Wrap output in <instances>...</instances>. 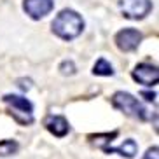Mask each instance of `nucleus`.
I'll return each instance as SVG.
<instances>
[{
	"mask_svg": "<svg viewBox=\"0 0 159 159\" xmlns=\"http://www.w3.org/2000/svg\"><path fill=\"white\" fill-rule=\"evenodd\" d=\"M82 30H84V21L72 9L61 11L52 21V33L63 40H72V39L79 37Z\"/></svg>",
	"mask_w": 159,
	"mask_h": 159,
	"instance_id": "nucleus-1",
	"label": "nucleus"
},
{
	"mask_svg": "<svg viewBox=\"0 0 159 159\" xmlns=\"http://www.w3.org/2000/svg\"><path fill=\"white\" fill-rule=\"evenodd\" d=\"M112 105L117 108V110H121L124 112L126 116L133 117V119H140V121H145L147 119V110L143 108L138 100L129 93H124V91H117L116 94L112 96Z\"/></svg>",
	"mask_w": 159,
	"mask_h": 159,
	"instance_id": "nucleus-2",
	"label": "nucleus"
},
{
	"mask_svg": "<svg viewBox=\"0 0 159 159\" xmlns=\"http://www.w3.org/2000/svg\"><path fill=\"white\" fill-rule=\"evenodd\" d=\"M4 103L11 108V114L21 124H32L33 122V105L23 96L18 94H5Z\"/></svg>",
	"mask_w": 159,
	"mask_h": 159,
	"instance_id": "nucleus-3",
	"label": "nucleus"
},
{
	"mask_svg": "<svg viewBox=\"0 0 159 159\" xmlns=\"http://www.w3.org/2000/svg\"><path fill=\"white\" fill-rule=\"evenodd\" d=\"M119 7L128 19H143L152 11V2L150 0H121Z\"/></svg>",
	"mask_w": 159,
	"mask_h": 159,
	"instance_id": "nucleus-4",
	"label": "nucleus"
},
{
	"mask_svg": "<svg viewBox=\"0 0 159 159\" xmlns=\"http://www.w3.org/2000/svg\"><path fill=\"white\" fill-rule=\"evenodd\" d=\"M142 42V33L135 28H124L116 35V44L117 47L124 52L135 51L138 44Z\"/></svg>",
	"mask_w": 159,
	"mask_h": 159,
	"instance_id": "nucleus-5",
	"label": "nucleus"
},
{
	"mask_svg": "<svg viewBox=\"0 0 159 159\" xmlns=\"http://www.w3.org/2000/svg\"><path fill=\"white\" fill-rule=\"evenodd\" d=\"M54 7L52 0H25L23 9L32 19H42L46 18Z\"/></svg>",
	"mask_w": 159,
	"mask_h": 159,
	"instance_id": "nucleus-6",
	"label": "nucleus"
},
{
	"mask_svg": "<svg viewBox=\"0 0 159 159\" xmlns=\"http://www.w3.org/2000/svg\"><path fill=\"white\" fill-rule=\"evenodd\" d=\"M133 79H135L138 84L156 86V84H157V80H159L157 66L147 65V63H140V65H136L135 70H133Z\"/></svg>",
	"mask_w": 159,
	"mask_h": 159,
	"instance_id": "nucleus-7",
	"label": "nucleus"
},
{
	"mask_svg": "<svg viewBox=\"0 0 159 159\" xmlns=\"http://www.w3.org/2000/svg\"><path fill=\"white\" fill-rule=\"evenodd\" d=\"M44 126L47 128L49 133H52V135L58 136V138L65 136L66 133L70 131V124H68V121H66L63 116H49V117H46Z\"/></svg>",
	"mask_w": 159,
	"mask_h": 159,
	"instance_id": "nucleus-8",
	"label": "nucleus"
},
{
	"mask_svg": "<svg viewBox=\"0 0 159 159\" xmlns=\"http://www.w3.org/2000/svg\"><path fill=\"white\" fill-rule=\"evenodd\" d=\"M136 150H138V145H136L135 140H131V138H128L124 143L121 145V147H117V149H112L108 154H112V152H117V154L121 156H126L128 159H133L136 156Z\"/></svg>",
	"mask_w": 159,
	"mask_h": 159,
	"instance_id": "nucleus-9",
	"label": "nucleus"
},
{
	"mask_svg": "<svg viewBox=\"0 0 159 159\" xmlns=\"http://www.w3.org/2000/svg\"><path fill=\"white\" fill-rule=\"evenodd\" d=\"M93 74L94 75H103V77H108V75H114V68H112V65H110L105 58H100V60L94 63Z\"/></svg>",
	"mask_w": 159,
	"mask_h": 159,
	"instance_id": "nucleus-10",
	"label": "nucleus"
},
{
	"mask_svg": "<svg viewBox=\"0 0 159 159\" xmlns=\"http://www.w3.org/2000/svg\"><path fill=\"white\" fill-rule=\"evenodd\" d=\"M16 150H18L16 142L5 140V142L0 143V156H9V154H12V152H16Z\"/></svg>",
	"mask_w": 159,
	"mask_h": 159,
	"instance_id": "nucleus-11",
	"label": "nucleus"
},
{
	"mask_svg": "<svg viewBox=\"0 0 159 159\" xmlns=\"http://www.w3.org/2000/svg\"><path fill=\"white\" fill-rule=\"evenodd\" d=\"M60 70L63 75H72L75 74V65H74V61H63L60 66Z\"/></svg>",
	"mask_w": 159,
	"mask_h": 159,
	"instance_id": "nucleus-12",
	"label": "nucleus"
},
{
	"mask_svg": "<svg viewBox=\"0 0 159 159\" xmlns=\"http://www.w3.org/2000/svg\"><path fill=\"white\" fill-rule=\"evenodd\" d=\"M143 159H157V147H152V149L147 150V154L143 156Z\"/></svg>",
	"mask_w": 159,
	"mask_h": 159,
	"instance_id": "nucleus-13",
	"label": "nucleus"
},
{
	"mask_svg": "<svg viewBox=\"0 0 159 159\" xmlns=\"http://www.w3.org/2000/svg\"><path fill=\"white\" fill-rule=\"evenodd\" d=\"M142 96H145L147 102H154V100H156V94L154 93H142Z\"/></svg>",
	"mask_w": 159,
	"mask_h": 159,
	"instance_id": "nucleus-14",
	"label": "nucleus"
}]
</instances>
